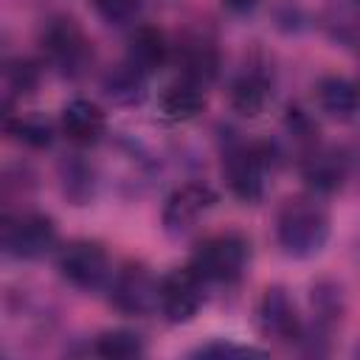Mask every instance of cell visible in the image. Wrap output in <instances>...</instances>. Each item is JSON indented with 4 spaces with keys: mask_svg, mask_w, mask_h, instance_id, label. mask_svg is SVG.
I'll use <instances>...</instances> for the list:
<instances>
[{
    "mask_svg": "<svg viewBox=\"0 0 360 360\" xmlns=\"http://www.w3.org/2000/svg\"><path fill=\"white\" fill-rule=\"evenodd\" d=\"M228 11H233V14H248V11H253L256 8V3L259 0H219Z\"/></svg>",
    "mask_w": 360,
    "mask_h": 360,
    "instance_id": "d4e9b609",
    "label": "cell"
},
{
    "mask_svg": "<svg viewBox=\"0 0 360 360\" xmlns=\"http://www.w3.org/2000/svg\"><path fill=\"white\" fill-rule=\"evenodd\" d=\"M59 273L76 290H101L112 278L110 256L98 242L76 239L59 253Z\"/></svg>",
    "mask_w": 360,
    "mask_h": 360,
    "instance_id": "5b68a950",
    "label": "cell"
},
{
    "mask_svg": "<svg viewBox=\"0 0 360 360\" xmlns=\"http://www.w3.org/2000/svg\"><path fill=\"white\" fill-rule=\"evenodd\" d=\"M357 6H360V0H357Z\"/></svg>",
    "mask_w": 360,
    "mask_h": 360,
    "instance_id": "484cf974",
    "label": "cell"
},
{
    "mask_svg": "<svg viewBox=\"0 0 360 360\" xmlns=\"http://www.w3.org/2000/svg\"><path fill=\"white\" fill-rule=\"evenodd\" d=\"M93 352L107 360H132L143 354V340L129 329H107L96 338Z\"/></svg>",
    "mask_w": 360,
    "mask_h": 360,
    "instance_id": "44dd1931",
    "label": "cell"
},
{
    "mask_svg": "<svg viewBox=\"0 0 360 360\" xmlns=\"http://www.w3.org/2000/svg\"><path fill=\"white\" fill-rule=\"evenodd\" d=\"M346 158L332 146H309L301 160V177L315 194H335L346 180Z\"/></svg>",
    "mask_w": 360,
    "mask_h": 360,
    "instance_id": "8fae6325",
    "label": "cell"
},
{
    "mask_svg": "<svg viewBox=\"0 0 360 360\" xmlns=\"http://www.w3.org/2000/svg\"><path fill=\"white\" fill-rule=\"evenodd\" d=\"M96 14L107 22V25H115V28H124V25H132L141 14V6L143 0H90Z\"/></svg>",
    "mask_w": 360,
    "mask_h": 360,
    "instance_id": "603a6c76",
    "label": "cell"
},
{
    "mask_svg": "<svg viewBox=\"0 0 360 360\" xmlns=\"http://www.w3.org/2000/svg\"><path fill=\"white\" fill-rule=\"evenodd\" d=\"M39 45L48 65L68 79H79L93 65V42L87 39V34L73 17H65V14L51 17L42 25Z\"/></svg>",
    "mask_w": 360,
    "mask_h": 360,
    "instance_id": "7a4b0ae2",
    "label": "cell"
},
{
    "mask_svg": "<svg viewBox=\"0 0 360 360\" xmlns=\"http://www.w3.org/2000/svg\"><path fill=\"white\" fill-rule=\"evenodd\" d=\"M104 93L115 101V104H138L146 96V76L141 70H135L127 59L115 68H110L101 79Z\"/></svg>",
    "mask_w": 360,
    "mask_h": 360,
    "instance_id": "d6986e66",
    "label": "cell"
},
{
    "mask_svg": "<svg viewBox=\"0 0 360 360\" xmlns=\"http://www.w3.org/2000/svg\"><path fill=\"white\" fill-rule=\"evenodd\" d=\"M318 107L338 121H349L360 112V84L343 76H323L315 87Z\"/></svg>",
    "mask_w": 360,
    "mask_h": 360,
    "instance_id": "5bb4252c",
    "label": "cell"
},
{
    "mask_svg": "<svg viewBox=\"0 0 360 360\" xmlns=\"http://www.w3.org/2000/svg\"><path fill=\"white\" fill-rule=\"evenodd\" d=\"M169 59V42L160 28L155 25H138L127 39V62L141 70L143 76L158 73Z\"/></svg>",
    "mask_w": 360,
    "mask_h": 360,
    "instance_id": "4fadbf2b",
    "label": "cell"
},
{
    "mask_svg": "<svg viewBox=\"0 0 360 360\" xmlns=\"http://www.w3.org/2000/svg\"><path fill=\"white\" fill-rule=\"evenodd\" d=\"M200 357H250V354H262L259 349L250 346H236V343H208L197 349Z\"/></svg>",
    "mask_w": 360,
    "mask_h": 360,
    "instance_id": "cb8c5ba5",
    "label": "cell"
},
{
    "mask_svg": "<svg viewBox=\"0 0 360 360\" xmlns=\"http://www.w3.org/2000/svg\"><path fill=\"white\" fill-rule=\"evenodd\" d=\"M110 304L124 315H149L160 309V281L141 264H124L110 278Z\"/></svg>",
    "mask_w": 360,
    "mask_h": 360,
    "instance_id": "8992f818",
    "label": "cell"
},
{
    "mask_svg": "<svg viewBox=\"0 0 360 360\" xmlns=\"http://www.w3.org/2000/svg\"><path fill=\"white\" fill-rule=\"evenodd\" d=\"M357 84H360V82H357Z\"/></svg>",
    "mask_w": 360,
    "mask_h": 360,
    "instance_id": "4316f807",
    "label": "cell"
},
{
    "mask_svg": "<svg viewBox=\"0 0 360 360\" xmlns=\"http://www.w3.org/2000/svg\"><path fill=\"white\" fill-rule=\"evenodd\" d=\"M62 132L76 146H93L107 132V115L96 101L73 98L62 107Z\"/></svg>",
    "mask_w": 360,
    "mask_h": 360,
    "instance_id": "7c38bea8",
    "label": "cell"
},
{
    "mask_svg": "<svg viewBox=\"0 0 360 360\" xmlns=\"http://www.w3.org/2000/svg\"><path fill=\"white\" fill-rule=\"evenodd\" d=\"M270 166V149L264 143H228L222 155V174L231 194L242 202H259L264 197V177Z\"/></svg>",
    "mask_w": 360,
    "mask_h": 360,
    "instance_id": "277c9868",
    "label": "cell"
},
{
    "mask_svg": "<svg viewBox=\"0 0 360 360\" xmlns=\"http://www.w3.org/2000/svg\"><path fill=\"white\" fill-rule=\"evenodd\" d=\"M59 186L68 202L87 205L96 194V172L84 158L68 155L59 160Z\"/></svg>",
    "mask_w": 360,
    "mask_h": 360,
    "instance_id": "2e32d148",
    "label": "cell"
},
{
    "mask_svg": "<svg viewBox=\"0 0 360 360\" xmlns=\"http://www.w3.org/2000/svg\"><path fill=\"white\" fill-rule=\"evenodd\" d=\"M177 65H180V73L186 82L202 87L208 82H214L217 70H219V53L217 48L202 39V37H191L180 45V53H177Z\"/></svg>",
    "mask_w": 360,
    "mask_h": 360,
    "instance_id": "9a60e30c",
    "label": "cell"
},
{
    "mask_svg": "<svg viewBox=\"0 0 360 360\" xmlns=\"http://www.w3.org/2000/svg\"><path fill=\"white\" fill-rule=\"evenodd\" d=\"M256 318H259V329L264 338L284 343V346L301 343L304 323H301L298 309H295V304L284 287H267L264 290L259 309H256Z\"/></svg>",
    "mask_w": 360,
    "mask_h": 360,
    "instance_id": "9c48e42d",
    "label": "cell"
},
{
    "mask_svg": "<svg viewBox=\"0 0 360 360\" xmlns=\"http://www.w3.org/2000/svg\"><path fill=\"white\" fill-rule=\"evenodd\" d=\"M276 239L292 259H309L329 239V214L312 197H290L276 217Z\"/></svg>",
    "mask_w": 360,
    "mask_h": 360,
    "instance_id": "6da1fadb",
    "label": "cell"
},
{
    "mask_svg": "<svg viewBox=\"0 0 360 360\" xmlns=\"http://www.w3.org/2000/svg\"><path fill=\"white\" fill-rule=\"evenodd\" d=\"M160 112L172 121H191L197 118L202 110H205V96H202V87L191 84V82H177V84H169L163 93H160Z\"/></svg>",
    "mask_w": 360,
    "mask_h": 360,
    "instance_id": "ac0fdd59",
    "label": "cell"
},
{
    "mask_svg": "<svg viewBox=\"0 0 360 360\" xmlns=\"http://www.w3.org/2000/svg\"><path fill=\"white\" fill-rule=\"evenodd\" d=\"M3 82H6V101L11 98H25L37 90V82H39V70L34 62L28 59H11L6 62V70H3Z\"/></svg>",
    "mask_w": 360,
    "mask_h": 360,
    "instance_id": "7402d4cb",
    "label": "cell"
},
{
    "mask_svg": "<svg viewBox=\"0 0 360 360\" xmlns=\"http://www.w3.org/2000/svg\"><path fill=\"white\" fill-rule=\"evenodd\" d=\"M217 205V191L205 183H183L166 197L163 205V228L169 236H183L194 228V222Z\"/></svg>",
    "mask_w": 360,
    "mask_h": 360,
    "instance_id": "30bf717a",
    "label": "cell"
},
{
    "mask_svg": "<svg viewBox=\"0 0 360 360\" xmlns=\"http://www.w3.org/2000/svg\"><path fill=\"white\" fill-rule=\"evenodd\" d=\"M205 278L188 264L160 278V312L169 323H188L205 301Z\"/></svg>",
    "mask_w": 360,
    "mask_h": 360,
    "instance_id": "ba28073f",
    "label": "cell"
},
{
    "mask_svg": "<svg viewBox=\"0 0 360 360\" xmlns=\"http://www.w3.org/2000/svg\"><path fill=\"white\" fill-rule=\"evenodd\" d=\"M248 264H250V242L236 231L208 236L191 256V267L205 281H217V284H236L245 276Z\"/></svg>",
    "mask_w": 360,
    "mask_h": 360,
    "instance_id": "3957f363",
    "label": "cell"
},
{
    "mask_svg": "<svg viewBox=\"0 0 360 360\" xmlns=\"http://www.w3.org/2000/svg\"><path fill=\"white\" fill-rule=\"evenodd\" d=\"M6 135L28 149H45L53 143V124L45 115H6Z\"/></svg>",
    "mask_w": 360,
    "mask_h": 360,
    "instance_id": "ffe728a7",
    "label": "cell"
},
{
    "mask_svg": "<svg viewBox=\"0 0 360 360\" xmlns=\"http://www.w3.org/2000/svg\"><path fill=\"white\" fill-rule=\"evenodd\" d=\"M56 245V222L48 214H20L3 222V250L11 259H42Z\"/></svg>",
    "mask_w": 360,
    "mask_h": 360,
    "instance_id": "52a82bcc",
    "label": "cell"
},
{
    "mask_svg": "<svg viewBox=\"0 0 360 360\" xmlns=\"http://www.w3.org/2000/svg\"><path fill=\"white\" fill-rule=\"evenodd\" d=\"M231 107L236 115L242 118H256L264 112L267 107V98H270V87H267V79L262 73H242L233 84H231Z\"/></svg>",
    "mask_w": 360,
    "mask_h": 360,
    "instance_id": "e0dca14e",
    "label": "cell"
}]
</instances>
